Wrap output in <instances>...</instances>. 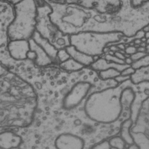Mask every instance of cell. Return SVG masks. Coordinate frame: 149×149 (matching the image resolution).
Listing matches in <instances>:
<instances>
[{
    "label": "cell",
    "mask_w": 149,
    "mask_h": 149,
    "mask_svg": "<svg viewBox=\"0 0 149 149\" xmlns=\"http://www.w3.org/2000/svg\"><path fill=\"white\" fill-rule=\"evenodd\" d=\"M137 52V48L133 46H129L125 49V53L126 54L131 55Z\"/></svg>",
    "instance_id": "cell-29"
},
{
    "label": "cell",
    "mask_w": 149,
    "mask_h": 149,
    "mask_svg": "<svg viewBox=\"0 0 149 149\" xmlns=\"http://www.w3.org/2000/svg\"><path fill=\"white\" fill-rule=\"evenodd\" d=\"M91 87V84L88 82L77 83L63 98V108L70 110L77 107L85 98Z\"/></svg>",
    "instance_id": "cell-7"
},
{
    "label": "cell",
    "mask_w": 149,
    "mask_h": 149,
    "mask_svg": "<svg viewBox=\"0 0 149 149\" xmlns=\"http://www.w3.org/2000/svg\"><path fill=\"white\" fill-rule=\"evenodd\" d=\"M32 39L37 44L42 48L48 55L52 59L53 62L57 61V54L58 50L56 49L47 39L43 38L36 31L32 37Z\"/></svg>",
    "instance_id": "cell-12"
},
{
    "label": "cell",
    "mask_w": 149,
    "mask_h": 149,
    "mask_svg": "<svg viewBox=\"0 0 149 149\" xmlns=\"http://www.w3.org/2000/svg\"><path fill=\"white\" fill-rule=\"evenodd\" d=\"M114 79L118 83H121L130 79V76H125L121 75L120 74L118 76L116 77V78H114Z\"/></svg>",
    "instance_id": "cell-30"
},
{
    "label": "cell",
    "mask_w": 149,
    "mask_h": 149,
    "mask_svg": "<svg viewBox=\"0 0 149 149\" xmlns=\"http://www.w3.org/2000/svg\"><path fill=\"white\" fill-rule=\"evenodd\" d=\"M144 37L147 40V39H149V32H146V33H145L144 36Z\"/></svg>",
    "instance_id": "cell-39"
},
{
    "label": "cell",
    "mask_w": 149,
    "mask_h": 149,
    "mask_svg": "<svg viewBox=\"0 0 149 149\" xmlns=\"http://www.w3.org/2000/svg\"><path fill=\"white\" fill-rule=\"evenodd\" d=\"M30 49L34 51L36 54V57L35 61L41 66L49 65L53 62L50 57L41 47L37 44L32 38L29 40Z\"/></svg>",
    "instance_id": "cell-11"
},
{
    "label": "cell",
    "mask_w": 149,
    "mask_h": 149,
    "mask_svg": "<svg viewBox=\"0 0 149 149\" xmlns=\"http://www.w3.org/2000/svg\"><path fill=\"white\" fill-rule=\"evenodd\" d=\"M133 120L130 118L125 119L121 124L120 137L125 143L129 145L134 143L133 139L131 134V129L133 125Z\"/></svg>",
    "instance_id": "cell-17"
},
{
    "label": "cell",
    "mask_w": 149,
    "mask_h": 149,
    "mask_svg": "<svg viewBox=\"0 0 149 149\" xmlns=\"http://www.w3.org/2000/svg\"><path fill=\"white\" fill-rule=\"evenodd\" d=\"M130 79L114 87L107 88L91 94L86 100L84 111L91 120L102 124L112 123L123 112L120 95L125 87L130 86Z\"/></svg>",
    "instance_id": "cell-1"
},
{
    "label": "cell",
    "mask_w": 149,
    "mask_h": 149,
    "mask_svg": "<svg viewBox=\"0 0 149 149\" xmlns=\"http://www.w3.org/2000/svg\"><path fill=\"white\" fill-rule=\"evenodd\" d=\"M105 59L108 61L111 62L115 63H118V64H125L124 60L118 59V58L116 57L114 55H111L109 54L105 56Z\"/></svg>",
    "instance_id": "cell-25"
},
{
    "label": "cell",
    "mask_w": 149,
    "mask_h": 149,
    "mask_svg": "<svg viewBox=\"0 0 149 149\" xmlns=\"http://www.w3.org/2000/svg\"><path fill=\"white\" fill-rule=\"evenodd\" d=\"M8 1L11 3L12 5L15 6L16 4H18V3H19L21 1H22L23 0H7Z\"/></svg>",
    "instance_id": "cell-33"
},
{
    "label": "cell",
    "mask_w": 149,
    "mask_h": 149,
    "mask_svg": "<svg viewBox=\"0 0 149 149\" xmlns=\"http://www.w3.org/2000/svg\"><path fill=\"white\" fill-rule=\"evenodd\" d=\"M148 54L146 53V52H139V51H137L136 53H134L133 54L131 55L130 56L131 59H132L133 61H137L142 57L145 56Z\"/></svg>",
    "instance_id": "cell-27"
},
{
    "label": "cell",
    "mask_w": 149,
    "mask_h": 149,
    "mask_svg": "<svg viewBox=\"0 0 149 149\" xmlns=\"http://www.w3.org/2000/svg\"><path fill=\"white\" fill-rule=\"evenodd\" d=\"M7 50L10 57L15 61H26L27 54L30 50L29 42L27 40H10L7 46Z\"/></svg>",
    "instance_id": "cell-8"
},
{
    "label": "cell",
    "mask_w": 149,
    "mask_h": 149,
    "mask_svg": "<svg viewBox=\"0 0 149 149\" xmlns=\"http://www.w3.org/2000/svg\"><path fill=\"white\" fill-rule=\"evenodd\" d=\"M125 62V64H128V65H131V64L132 63L133 61L131 59L130 57H127L125 58V59L124 60Z\"/></svg>",
    "instance_id": "cell-34"
},
{
    "label": "cell",
    "mask_w": 149,
    "mask_h": 149,
    "mask_svg": "<svg viewBox=\"0 0 149 149\" xmlns=\"http://www.w3.org/2000/svg\"><path fill=\"white\" fill-rule=\"evenodd\" d=\"M21 141L18 135L11 131L0 133V148H16L20 145Z\"/></svg>",
    "instance_id": "cell-13"
},
{
    "label": "cell",
    "mask_w": 149,
    "mask_h": 149,
    "mask_svg": "<svg viewBox=\"0 0 149 149\" xmlns=\"http://www.w3.org/2000/svg\"><path fill=\"white\" fill-rule=\"evenodd\" d=\"M134 143L139 149H149V136L141 132H134L131 131Z\"/></svg>",
    "instance_id": "cell-19"
},
{
    "label": "cell",
    "mask_w": 149,
    "mask_h": 149,
    "mask_svg": "<svg viewBox=\"0 0 149 149\" xmlns=\"http://www.w3.org/2000/svg\"><path fill=\"white\" fill-rule=\"evenodd\" d=\"M111 148L109 141H104L94 145L92 148L95 149H109Z\"/></svg>",
    "instance_id": "cell-26"
},
{
    "label": "cell",
    "mask_w": 149,
    "mask_h": 149,
    "mask_svg": "<svg viewBox=\"0 0 149 149\" xmlns=\"http://www.w3.org/2000/svg\"><path fill=\"white\" fill-rule=\"evenodd\" d=\"M135 70L132 68L130 66L123 70L122 72H120V74L121 75L125 76H130L135 72Z\"/></svg>",
    "instance_id": "cell-28"
},
{
    "label": "cell",
    "mask_w": 149,
    "mask_h": 149,
    "mask_svg": "<svg viewBox=\"0 0 149 149\" xmlns=\"http://www.w3.org/2000/svg\"><path fill=\"white\" fill-rule=\"evenodd\" d=\"M123 35L120 33H101L84 31L70 36V45L76 49L91 56H99L104 49L121 40Z\"/></svg>",
    "instance_id": "cell-3"
},
{
    "label": "cell",
    "mask_w": 149,
    "mask_h": 149,
    "mask_svg": "<svg viewBox=\"0 0 149 149\" xmlns=\"http://www.w3.org/2000/svg\"><path fill=\"white\" fill-rule=\"evenodd\" d=\"M14 6L7 0H0V56L10 57L7 50L9 42L8 28L14 18Z\"/></svg>",
    "instance_id": "cell-5"
},
{
    "label": "cell",
    "mask_w": 149,
    "mask_h": 149,
    "mask_svg": "<svg viewBox=\"0 0 149 149\" xmlns=\"http://www.w3.org/2000/svg\"><path fill=\"white\" fill-rule=\"evenodd\" d=\"M65 49L70 58L84 66H90L95 61L93 56L88 55L78 51L72 45L67 47Z\"/></svg>",
    "instance_id": "cell-15"
},
{
    "label": "cell",
    "mask_w": 149,
    "mask_h": 149,
    "mask_svg": "<svg viewBox=\"0 0 149 149\" xmlns=\"http://www.w3.org/2000/svg\"><path fill=\"white\" fill-rule=\"evenodd\" d=\"M134 43L136 45H139L142 42L141 40L139 39H136L134 40Z\"/></svg>",
    "instance_id": "cell-37"
},
{
    "label": "cell",
    "mask_w": 149,
    "mask_h": 149,
    "mask_svg": "<svg viewBox=\"0 0 149 149\" xmlns=\"http://www.w3.org/2000/svg\"><path fill=\"white\" fill-rule=\"evenodd\" d=\"M117 47L119 48V49H121V50H124L125 49V45L123 44H121V43H118V44H117Z\"/></svg>",
    "instance_id": "cell-35"
},
{
    "label": "cell",
    "mask_w": 149,
    "mask_h": 149,
    "mask_svg": "<svg viewBox=\"0 0 149 149\" xmlns=\"http://www.w3.org/2000/svg\"><path fill=\"white\" fill-rule=\"evenodd\" d=\"M130 66V65L127 64H118L109 62L103 58L97 59L90 65L91 68L96 71H100L110 68H114L120 72Z\"/></svg>",
    "instance_id": "cell-14"
},
{
    "label": "cell",
    "mask_w": 149,
    "mask_h": 149,
    "mask_svg": "<svg viewBox=\"0 0 149 149\" xmlns=\"http://www.w3.org/2000/svg\"><path fill=\"white\" fill-rule=\"evenodd\" d=\"M148 1H149V0H131L132 5L135 7L141 6L142 4Z\"/></svg>",
    "instance_id": "cell-31"
},
{
    "label": "cell",
    "mask_w": 149,
    "mask_h": 149,
    "mask_svg": "<svg viewBox=\"0 0 149 149\" xmlns=\"http://www.w3.org/2000/svg\"><path fill=\"white\" fill-rule=\"evenodd\" d=\"M14 6V18L8 28L9 40H29L36 31L37 6L36 0H23Z\"/></svg>",
    "instance_id": "cell-2"
},
{
    "label": "cell",
    "mask_w": 149,
    "mask_h": 149,
    "mask_svg": "<svg viewBox=\"0 0 149 149\" xmlns=\"http://www.w3.org/2000/svg\"><path fill=\"white\" fill-rule=\"evenodd\" d=\"M144 33H146V32H149V25L148 26H146L144 27L142 29Z\"/></svg>",
    "instance_id": "cell-38"
},
{
    "label": "cell",
    "mask_w": 149,
    "mask_h": 149,
    "mask_svg": "<svg viewBox=\"0 0 149 149\" xmlns=\"http://www.w3.org/2000/svg\"><path fill=\"white\" fill-rule=\"evenodd\" d=\"M99 76L104 80L112 79L120 75V72L114 68H110L106 70L99 71Z\"/></svg>",
    "instance_id": "cell-21"
},
{
    "label": "cell",
    "mask_w": 149,
    "mask_h": 149,
    "mask_svg": "<svg viewBox=\"0 0 149 149\" xmlns=\"http://www.w3.org/2000/svg\"><path fill=\"white\" fill-rule=\"evenodd\" d=\"M51 12L47 2L37 6L36 31L57 50L65 49L70 45V36L63 34L51 22L49 17Z\"/></svg>",
    "instance_id": "cell-4"
},
{
    "label": "cell",
    "mask_w": 149,
    "mask_h": 149,
    "mask_svg": "<svg viewBox=\"0 0 149 149\" xmlns=\"http://www.w3.org/2000/svg\"><path fill=\"white\" fill-rule=\"evenodd\" d=\"M109 142L111 147L115 149H124L126 144L120 136L113 137L109 140Z\"/></svg>",
    "instance_id": "cell-23"
},
{
    "label": "cell",
    "mask_w": 149,
    "mask_h": 149,
    "mask_svg": "<svg viewBox=\"0 0 149 149\" xmlns=\"http://www.w3.org/2000/svg\"><path fill=\"white\" fill-rule=\"evenodd\" d=\"M60 67L66 71L75 72L82 69L84 66L70 58L65 61L61 63Z\"/></svg>",
    "instance_id": "cell-20"
},
{
    "label": "cell",
    "mask_w": 149,
    "mask_h": 149,
    "mask_svg": "<svg viewBox=\"0 0 149 149\" xmlns=\"http://www.w3.org/2000/svg\"><path fill=\"white\" fill-rule=\"evenodd\" d=\"M149 65V54L146 55L144 57L132 62L131 64V67L134 69L136 70L142 67H147Z\"/></svg>",
    "instance_id": "cell-22"
},
{
    "label": "cell",
    "mask_w": 149,
    "mask_h": 149,
    "mask_svg": "<svg viewBox=\"0 0 149 149\" xmlns=\"http://www.w3.org/2000/svg\"><path fill=\"white\" fill-rule=\"evenodd\" d=\"M132 83L135 84L148 82L149 81V66L135 70V72L130 76Z\"/></svg>",
    "instance_id": "cell-18"
},
{
    "label": "cell",
    "mask_w": 149,
    "mask_h": 149,
    "mask_svg": "<svg viewBox=\"0 0 149 149\" xmlns=\"http://www.w3.org/2000/svg\"><path fill=\"white\" fill-rule=\"evenodd\" d=\"M61 4H74L103 14H112L120 8L121 0H47Z\"/></svg>",
    "instance_id": "cell-6"
},
{
    "label": "cell",
    "mask_w": 149,
    "mask_h": 149,
    "mask_svg": "<svg viewBox=\"0 0 149 149\" xmlns=\"http://www.w3.org/2000/svg\"><path fill=\"white\" fill-rule=\"evenodd\" d=\"M149 97L142 103L141 108L135 122V126L131 129L132 132H141L149 136Z\"/></svg>",
    "instance_id": "cell-10"
},
{
    "label": "cell",
    "mask_w": 149,
    "mask_h": 149,
    "mask_svg": "<svg viewBox=\"0 0 149 149\" xmlns=\"http://www.w3.org/2000/svg\"><path fill=\"white\" fill-rule=\"evenodd\" d=\"M111 47L110 49L111 51H113V52L116 51V52L117 50V49H118L117 47H115V46H114V45H111Z\"/></svg>",
    "instance_id": "cell-36"
},
{
    "label": "cell",
    "mask_w": 149,
    "mask_h": 149,
    "mask_svg": "<svg viewBox=\"0 0 149 149\" xmlns=\"http://www.w3.org/2000/svg\"><path fill=\"white\" fill-rule=\"evenodd\" d=\"M114 55H115L116 57L118 58V59H121V60H124V61L125 59V55L124 54H123V53H121V52L116 51V52L114 53Z\"/></svg>",
    "instance_id": "cell-32"
},
{
    "label": "cell",
    "mask_w": 149,
    "mask_h": 149,
    "mask_svg": "<svg viewBox=\"0 0 149 149\" xmlns=\"http://www.w3.org/2000/svg\"><path fill=\"white\" fill-rule=\"evenodd\" d=\"M136 98V94L130 86L125 87L122 90L120 95V102L123 107V111L130 110Z\"/></svg>",
    "instance_id": "cell-16"
},
{
    "label": "cell",
    "mask_w": 149,
    "mask_h": 149,
    "mask_svg": "<svg viewBox=\"0 0 149 149\" xmlns=\"http://www.w3.org/2000/svg\"><path fill=\"white\" fill-rule=\"evenodd\" d=\"M57 57L58 61L61 63L65 61L70 58V56L65 49H63L58 50Z\"/></svg>",
    "instance_id": "cell-24"
},
{
    "label": "cell",
    "mask_w": 149,
    "mask_h": 149,
    "mask_svg": "<svg viewBox=\"0 0 149 149\" xmlns=\"http://www.w3.org/2000/svg\"><path fill=\"white\" fill-rule=\"evenodd\" d=\"M84 144L81 138L68 133L61 134L55 141L56 147L60 149H81L84 148Z\"/></svg>",
    "instance_id": "cell-9"
}]
</instances>
